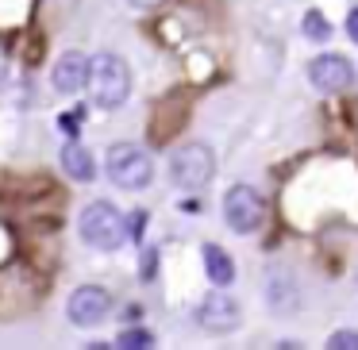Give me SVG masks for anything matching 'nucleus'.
I'll return each mask as SVG.
<instances>
[{"instance_id":"9d476101","label":"nucleus","mask_w":358,"mask_h":350,"mask_svg":"<svg viewBox=\"0 0 358 350\" xmlns=\"http://www.w3.org/2000/svg\"><path fill=\"white\" fill-rule=\"evenodd\" d=\"M201 258H204V273H208V281L216 289H227L235 281V262L227 258L224 247H216V242H204L201 247Z\"/></svg>"},{"instance_id":"1a4fd4ad","label":"nucleus","mask_w":358,"mask_h":350,"mask_svg":"<svg viewBox=\"0 0 358 350\" xmlns=\"http://www.w3.org/2000/svg\"><path fill=\"white\" fill-rule=\"evenodd\" d=\"M50 78H55L58 93H66V96L81 93L85 81H89V58L81 54V50H66V54L55 62V73H50Z\"/></svg>"},{"instance_id":"6e6552de","label":"nucleus","mask_w":358,"mask_h":350,"mask_svg":"<svg viewBox=\"0 0 358 350\" xmlns=\"http://www.w3.org/2000/svg\"><path fill=\"white\" fill-rule=\"evenodd\" d=\"M196 319H201V327L224 335V331H235V327H239L243 312H239V304H235L227 293H208L201 300V308H196Z\"/></svg>"},{"instance_id":"f8f14e48","label":"nucleus","mask_w":358,"mask_h":350,"mask_svg":"<svg viewBox=\"0 0 358 350\" xmlns=\"http://www.w3.org/2000/svg\"><path fill=\"white\" fill-rule=\"evenodd\" d=\"M304 39H312V43H327V39H331V24H327V20H324V12H316V8H312V12H304Z\"/></svg>"},{"instance_id":"f03ea898","label":"nucleus","mask_w":358,"mask_h":350,"mask_svg":"<svg viewBox=\"0 0 358 350\" xmlns=\"http://www.w3.org/2000/svg\"><path fill=\"white\" fill-rule=\"evenodd\" d=\"M78 227H81V239H85L89 247H96V250H120L124 239H127V219L112 200L85 204Z\"/></svg>"},{"instance_id":"423d86ee","label":"nucleus","mask_w":358,"mask_h":350,"mask_svg":"<svg viewBox=\"0 0 358 350\" xmlns=\"http://www.w3.org/2000/svg\"><path fill=\"white\" fill-rule=\"evenodd\" d=\"M66 312H70V323H78V327H101L112 316V296L101 285H81L70 293Z\"/></svg>"},{"instance_id":"9b49d317","label":"nucleus","mask_w":358,"mask_h":350,"mask_svg":"<svg viewBox=\"0 0 358 350\" xmlns=\"http://www.w3.org/2000/svg\"><path fill=\"white\" fill-rule=\"evenodd\" d=\"M58 158H62V170L70 173L73 181H93L96 177V162H93V154H89L81 143H66Z\"/></svg>"},{"instance_id":"f257e3e1","label":"nucleus","mask_w":358,"mask_h":350,"mask_svg":"<svg viewBox=\"0 0 358 350\" xmlns=\"http://www.w3.org/2000/svg\"><path fill=\"white\" fill-rule=\"evenodd\" d=\"M89 96H93L96 108H120V104H127V96H131V70H127V62L120 54H93L89 58V81H85Z\"/></svg>"},{"instance_id":"0eeeda50","label":"nucleus","mask_w":358,"mask_h":350,"mask_svg":"<svg viewBox=\"0 0 358 350\" xmlns=\"http://www.w3.org/2000/svg\"><path fill=\"white\" fill-rule=\"evenodd\" d=\"M308 81L320 93H343V89L355 85V66L343 54H320L308 62Z\"/></svg>"},{"instance_id":"dca6fc26","label":"nucleus","mask_w":358,"mask_h":350,"mask_svg":"<svg viewBox=\"0 0 358 350\" xmlns=\"http://www.w3.org/2000/svg\"><path fill=\"white\" fill-rule=\"evenodd\" d=\"M58 127H62L66 135H78V131H81V112H70V116H58Z\"/></svg>"},{"instance_id":"20e7f679","label":"nucleus","mask_w":358,"mask_h":350,"mask_svg":"<svg viewBox=\"0 0 358 350\" xmlns=\"http://www.w3.org/2000/svg\"><path fill=\"white\" fill-rule=\"evenodd\" d=\"M266 219V200L258 189L250 185H231L224 193V224L231 227L235 235H250L258 231Z\"/></svg>"},{"instance_id":"2eb2a0df","label":"nucleus","mask_w":358,"mask_h":350,"mask_svg":"<svg viewBox=\"0 0 358 350\" xmlns=\"http://www.w3.org/2000/svg\"><path fill=\"white\" fill-rule=\"evenodd\" d=\"M155 270H158V250L147 247V250H143V265H139L143 281H155Z\"/></svg>"},{"instance_id":"f3484780","label":"nucleus","mask_w":358,"mask_h":350,"mask_svg":"<svg viewBox=\"0 0 358 350\" xmlns=\"http://www.w3.org/2000/svg\"><path fill=\"white\" fill-rule=\"evenodd\" d=\"M347 35H350V43H358V8L347 16Z\"/></svg>"},{"instance_id":"7ed1b4c3","label":"nucleus","mask_w":358,"mask_h":350,"mask_svg":"<svg viewBox=\"0 0 358 350\" xmlns=\"http://www.w3.org/2000/svg\"><path fill=\"white\" fill-rule=\"evenodd\" d=\"M104 170H108L112 185L131 189V193H139V189H147L150 181H155V162H150V154L143 147H135V143H116V147L108 150Z\"/></svg>"},{"instance_id":"ddd939ff","label":"nucleus","mask_w":358,"mask_h":350,"mask_svg":"<svg viewBox=\"0 0 358 350\" xmlns=\"http://www.w3.org/2000/svg\"><path fill=\"white\" fill-rule=\"evenodd\" d=\"M116 347H124V350H147V347H155V335L143 331V327H127V331H120Z\"/></svg>"},{"instance_id":"39448f33","label":"nucleus","mask_w":358,"mask_h":350,"mask_svg":"<svg viewBox=\"0 0 358 350\" xmlns=\"http://www.w3.org/2000/svg\"><path fill=\"white\" fill-rule=\"evenodd\" d=\"M212 173H216V154L204 143H185L170 158V177L181 189H204L212 181Z\"/></svg>"},{"instance_id":"4468645a","label":"nucleus","mask_w":358,"mask_h":350,"mask_svg":"<svg viewBox=\"0 0 358 350\" xmlns=\"http://www.w3.org/2000/svg\"><path fill=\"white\" fill-rule=\"evenodd\" d=\"M327 350H358V331H335L327 339Z\"/></svg>"},{"instance_id":"a211bd4d","label":"nucleus","mask_w":358,"mask_h":350,"mask_svg":"<svg viewBox=\"0 0 358 350\" xmlns=\"http://www.w3.org/2000/svg\"><path fill=\"white\" fill-rule=\"evenodd\" d=\"M135 8H150V4H155V0H131Z\"/></svg>"}]
</instances>
